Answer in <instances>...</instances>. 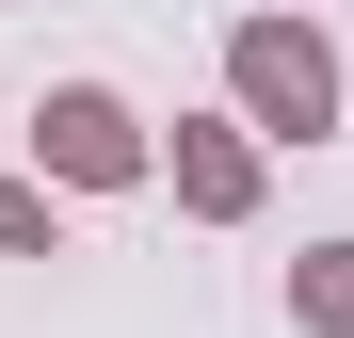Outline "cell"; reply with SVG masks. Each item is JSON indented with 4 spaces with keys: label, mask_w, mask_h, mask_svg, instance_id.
Here are the masks:
<instances>
[{
    "label": "cell",
    "mask_w": 354,
    "mask_h": 338,
    "mask_svg": "<svg viewBox=\"0 0 354 338\" xmlns=\"http://www.w3.org/2000/svg\"><path fill=\"white\" fill-rule=\"evenodd\" d=\"M290 322H306V338H354V242L290 258Z\"/></svg>",
    "instance_id": "obj_4"
},
{
    "label": "cell",
    "mask_w": 354,
    "mask_h": 338,
    "mask_svg": "<svg viewBox=\"0 0 354 338\" xmlns=\"http://www.w3.org/2000/svg\"><path fill=\"white\" fill-rule=\"evenodd\" d=\"M258 113H177V145H161V178H177V209L194 225H258Z\"/></svg>",
    "instance_id": "obj_3"
},
{
    "label": "cell",
    "mask_w": 354,
    "mask_h": 338,
    "mask_svg": "<svg viewBox=\"0 0 354 338\" xmlns=\"http://www.w3.org/2000/svg\"><path fill=\"white\" fill-rule=\"evenodd\" d=\"M32 161H48L65 194H129V178H161L145 113L113 97V81H65V97H48V113H32Z\"/></svg>",
    "instance_id": "obj_2"
},
{
    "label": "cell",
    "mask_w": 354,
    "mask_h": 338,
    "mask_svg": "<svg viewBox=\"0 0 354 338\" xmlns=\"http://www.w3.org/2000/svg\"><path fill=\"white\" fill-rule=\"evenodd\" d=\"M0 258H65V225H48V178H0Z\"/></svg>",
    "instance_id": "obj_5"
},
{
    "label": "cell",
    "mask_w": 354,
    "mask_h": 338,
    "mask_svg": "<svg viewBox=\"0 0 354 338\" xmlns=\"http://www.w3.org/2000/svg\"><path fill=\"white\" fill-rule=\"evenodd\" d=\"M225 97H242L274 145H322L338 129V48L306 17H242V32H225Z\"/></svg>",
    "instance_id": "obj_1"
}]
</instances>
